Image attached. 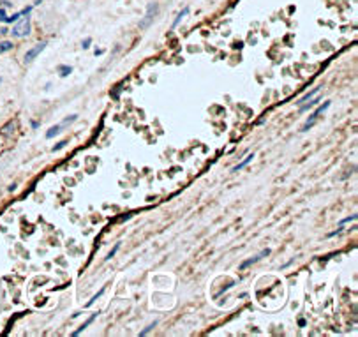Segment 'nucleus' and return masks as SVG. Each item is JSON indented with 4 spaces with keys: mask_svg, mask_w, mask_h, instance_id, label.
Masks as SVG:
<instances>
[{
    "mask_svg": "<svg viewBox=\"0 0 358 337\" xmlns=\"http://www.w3.org/2000/svg\"><path fill=\"white\" fill-rule=\"evenodd\" d=\"M155 325H157V321H154V323H150V325H148L147 328H143V330L140 332V335H141V337H143V335H147V334H148V332H150V330H152V328H154V326H155Z\"/></svg>",
    "mask_w": 358,
    "mask_h": 337,
    "instance_id": "obj_15",
    "label": "nucleus"
},
{
    "mask_svg": "<svg viewBox=\"0 0 358 337\" xmlns=\"http://www.w3.org/2000/svg\"><path fill=\"white\" fill-rule=\"evenodd\" d=\"M62 129H64V127H62V124H57V125H53V127H51V129H49L48 132H46V138H48V140H51V138H53V136H57V134H60V132H62Z\"/></svg>",
    "mask_w": 358,
    "mask_h": 337,
    "instance_id": "obj_9",
    "label": "nucleus"
},
{
    "mask_svg": "<svg viewBox=\"0 0 358 337\" xmlns=\"http://www.w3.org/2000/svg\"><path fill=\"white\" fill-rule=\"evenodd\" d=\"M341 231H342V228H341V226H339V229H337V231H332V233L328 235V237H335V235H339V233H341Z\"/></svg>",
    "mask_w": 358,
    "mask_h": 337,
    "instance_id": "obj_21",
    "label": "nucleus"
},
{
    "mask_svg": "<svg viewBox=\"0 0 358 337\" xmlns=\"http://www.w3.org/2000/svg\"><path fill=\"white\" fill-rule=\"evenodd\" d=\"M58 72H60V76H69L71 72H72V67L71 65H60L58 67Z\"/></svg>",
    "mask_w": 358,
    "mask_h": 337,
    "instance_id": "obj_11",
    "label": "nucleus"
},
{
    "mask_svg": "<svg viewBox=\"0 0 358 337\" xmlns=\"http://www.w3.org/2000/svg\"><path fill=\"white\" fill-rule=\"evenodd\" d=\"M268 254H270V249H263V251H261V252H259V254H258V256H254V258H250V260L244 261V263L240 265V270H244V268H247V266H250V265H252V263H256V261H259L261 258H263V256H268Z\"/></svg>",
    "mask_w": 358,
    "mask_h": 337,
    "instance_id": "obj_4",
    "label": "nucleus"
},
{
    "mask_svg": "<svg viewBox=\"0 0 358 337\" xmlns=\"http://www.w3.org/2000/svg\"><path fill=\"white\" fill-rule=\"evenodd\" d=\"M11 48H12V43H9V41H4L0 44V51H9Z\"/></svg>",
    "mask_w": 358,
    "mask_h": 337,
    "instance_id": "obj_17",
    "label": "nucleus"
},
{
    "mask_svg": "<svg viewBox=\"0 0 358 337\" xmlns=\"http://www.w3.org/2000/svg\"><path fill=\"white\" fill-rule=\"evenodd\" d=\"M76 118H78V115H69V117H67V118H64L62 122H60V124H62V127H65V125L72 124V122H74Z\"/></svg>",
    "mask_w": 358,
    "mask_h": 337,
    "instance_id": "obj_14",
    "label": "nucleus"
},
{
    "mask_svg": "<svg viewBox=\"0 0 358 337\" xmlns=\"http://www.w3.org/2000/svg\"><path fill=\"white\" fill-rule=\"evenodd\" d=\"M118 249H120V242H118V244H117V245H115V247H113V251H111V252H109V254H108V258H106V260H111V258H113V256L117 254V251H118Z\"/></svg>",
    "mask_w": 358,
    "mask_h": 337,
    "instance_id": "obj_19",
    "label": "nucleus"
},
{
    "mask_svg": "<svg viewBox=\"0 0 358 337\" xmlns=\"http://www.w3.org/2000/svg\"><path fill=\"white\" fill-rule=\"evenodd\" d=\"M353 221H356V214H353V215H349V217L339 221V226H342V224H346V223H353Z\"/></svg>",
    "mask_w": 358,
    "mask_h": 337,
    "instance_id": "obj_16",
    "label": "nucleus"
},
{
    "mask_svg": "<svg viewBox=\"0 0 358 337\" xmlns=\"http://www.w3.org/2000/svg\"><path fill=\"white\" fill-rule=\"evenodd\" d=\"M330 104H332L330 101H325V103L321 104L319 108H318V109H316V111H314V113H312V115H310V117H309V120H307V122H305V124H304V127H302V132H305V131H309L310 127H312V125H314L316 122H318V117H319V115L323 113L325 109H328V108H330Z\"/></svg>",
    "mask_w": 358,
    "mask_h": 337,
    "instance_id": "obj_2",
    "label": "nucleus"
},
{
    "mask_svg": "<svg viewBox=\"0 0 358 337\" xmlns=\"http://www.w3.org/2000/svg\"><path fill=\"white\" fill-rule=\"evenodd\" d=\"M316 103H319V99H314V101H310V99H309V104H300V111H302V113H304V111H307V109L312 108Z\"/></svg>",
    "mask_w": 358,
    "mask_h": 337,
    "instance_id": "obj_13",
    "label": "nucleus"
},
{
    "mask_svg": "<svg viewBox=\"0 0 358 337\" xmlns=\"http://www.w3.org/2000/svg\"><path fill=\"white\" fill-rule=\"evenodd\" d=\"M187 14H189V7H185L184 11H180V12H178V16L175 18V21H173V28H175V27H178V23L182 21V20H184Z\"/></svg>",
    "mask_w": 358,
    "mask_h": 337,
    "instance_id": "obj_10",
    "label": "nucleus"
},
{
    "mask_svg": "<svg viewBox=\"0 0 358 337\" xmlns=\"http://www.w3.org/2000/svg\"><path fill=\"white\" fill-rule=\"evenodd\" d=\"M95 318H97V312H95V314H92V316H90V318H88V320L85 321V323H83V325L80 326V328H78L76 332H72V335H74V337H76V335H80V334H81V332L85 330V328H87L88 325H92V323H94V320H95Z\"/></svg>",
    "mask_w": 358,
    "mask_h": 337,
    "instance_id": "obj_6",
    "label": "nucleus"
},
{
    "mask_svg": "<svg viewBox=\"0 0 358 337\" xmlns=\"http://www.w3.org/2000/svg\"><path fill=\"white\" fill-rule=\"evenodd\" d=\"M46 46H48L46 43H39V44H35L32 49H28L27 55H25V64H30V62H32V60L35 58L41 51H44V48H46Z\"/></svg>",
    "mask_w": 358,
    "mask_h": 337,
    "instance_id": "obj_3",
    "label": "nucleus"
},
{
    "mask_svg": "<svg viewBox=\"0 0 358 337\" xmlns=\"http://www.w3.org/2000/svg\"><path fill=\"white\" fill-rule=\"evenodd\" d=\"M319 88H321V87H316V88H312V90H310L309 94H305L304 97H300V99H298V103H296V104H304V103H307L309 99H312V97H314V95H316V94L319 92Z\"/></svg>",
    "mask_w": 358,
    "mask_h": 337,
    "instance_id": "obj_8",
    "label": "nucleus"
},
{
    "mask_svg": "<svg viewBox=\"0 0 358 337\" xmlns=\"http://www.w3.org/2000/svg\"><path fill=\"white\" fill-rule=\"evenodd\" d=\"M90 43H92V39L88 37V39H85V41H83V44H81V46H83L85 49H87V48H90Z\"/></svg>",
    "mask_w": 358,
    "mask_h": 337,
    "instance_id": "obj_20",
    "label": "nucleus"
},
{
    "mask_svg": "<svg viewBox=\"0 0 358 337\" xmlns=\"http://www.w3.org/2000/svg\"><path fill=\"white\" fill-rule=\"evenodd\" d=\"M65 145H67V141H65V140H64V141H60V143H57V145H55V147L51 148V150H53V152H57V150H62V148H64Z\"/></svg>",
    "mask_w": 358,
    "mask_h": 337,
    "instance_id": "obj_18",
    "label": "nucleus"
},
{
    "mask_svg": "<svg viewBox=\"0 0 358 337\" xmlns=\"http://www.w3.org/2000/svg\"><path fill=\"white\" fill-rule=\"evenodd\" d=\"M103 293H104V288L101 289V291H99L97 295H94L92 298H90V300H88V302H87V304H85V307H90V305H94V304H95V302H97V298H101V295H103Z\"/></svg>",
    "mask_w": 358,
    "mask_h": 337,
    "instance_id": "obj_12",
    "label": "nucleus"
},
{
    "mask_svg": "<svg viewBox=\"0 0 358 337\" xmlns=\"http://www.w3.org/2000/svg\"><path fill=\"white\" fill-rule=\"evenodd\" d=\"M155 9H157V7H155V6H150V7H148V12H147V16H145V20H143V21H141L140 23V27H143V28H145V27H148V23H150V21H152V20H154V14H155Z\"/></svg>",
    "mask_w": 358,
    "mask_h": 337,
    "instance_id": "obj_5",
    "label": "nucleus"
},
{
    "mask_svg": "<svg viewBox=\"0 0 358 337\" xmlns=\"http://www.w3.org/2000/svg\"><path fill=\"white\" fill-rule=\"evenodd\" d=\"M12 35L14 37H25L30 34V18H23L12 27Z\"/></svg>",
    "mask_w": 358,
    "mask_h": 337,
    "instance_id": "obj_1",
    "label": "nucleus"
},
{
    "mask_svg": "<svg viewBox=\"0 0 358 337\" xmlns=\"http://www.w3.org/2000/svg\"><path fill=\"white\" fill-rule=\"evenodd\" d=\"M6 12H4V11H2V9H0V20H2V21H6Z\"/></svg>",
    "mask_w": 358,
    "mask_h": 337,
    "instance_id": "obj_22",
    "label": "nucleus"
},
{
    "mask_svg": "<svg viewBox=\"0 0 358 337\" xmlns=\"http://www.w3.org/2000/svg\"><path fill=\"white\" fill-rule=\"evenodd\" d=\"M252 159H254V154H249V155H247V157H245L244 161H242V163H238V164H236V166H233V169H231V171H233V173H235V171H238V169L245 168V166H247V164H249L250 161H252Z\"/></svg>",
    "mask_w": 358,
    "mask_h": 337,
    "instance_id": "obj_7",
    "label": "nucleus"
}]
</instances>
